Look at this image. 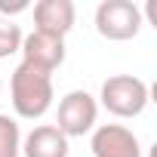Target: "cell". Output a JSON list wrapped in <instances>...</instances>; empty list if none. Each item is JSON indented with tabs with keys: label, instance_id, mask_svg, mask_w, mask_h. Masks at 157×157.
Listing matches in <instances>:
<instances>
[{
	"label": "cell",
	"instance_id": "1",
	"mask_svg": "<svg viewBox=\"0 0 157 157\" xmlns=\"http://www.w3.org/2000/svg\"><path fill=\"white\" fill-rule=\"evenodd\" d=\"M56 90H52V71L37 68L31 62H19V68L10 77V102L13 111L22 120H40L52 108Z\"/></svg>",
	"mask_w": 157,
	"mask_h": 157
},
{
	"label": "cell",
	"instance_id": "2",
	"mask_svg": "<svg viewBox=\"0 0 157 157\" xmlns=\"http://www.w3.org/2000/svg\"><path fill=\"white\" fill-rule=\"evenodd\" d=\"M99 102L114 117H139L148 105V83L136 74H114L102 83Z\"/></svg>",
	"mask_w": 157,
	"mask_h": 157
},
{
	"label": "cell",
	"instance_id": "3",
	"mask_svg": "<svg viewBox=\"0 0 157 157\" xmlns=\"http://www.w3.org/2000/svg\"><path fill=\"white\" fill-rule=\"evenodd\" d=\"M96 117H99L96 96H90L86 90H71L68 96H62L59 114H56L52 126L65 139H80V136H86V132L96 129Z\"/></svg>",
	"mask_w": 157,
	"mask_h": 157
},
{
	"label": "cell",
	"instance_id": "4",
	"mask_svg": "<svg viewBox=\"0 0 157 157\" xmlns=\"http://www.w3.org/2000/svg\"><path fill=\"white\" fill-rule=\"evenodd\" d=\"M145 19L132 0H102L96 6V31L105 40H132Z\"/></svg>",
	"mask_w": 157,
	"mask_h": 157
},
{
	"label": "cell",
	"instance_id": "5",
	"mask_svg": "<svg viewBox=\"0 0 157 157\" xmlns=\"http://www.w3.org/2000/svg\"><path fill=\"white\" fill-rule=\"evenodd\" d=\"M93 157H142L139 136L123 123H102L93 129L90 139Z\"/></svg>",
	"mask_w": 157,
	"mask_h": 157
},
{
	"label": "cell",
	"instance_id": "6",
	"mask_svg": "<svg viewBox=\"0 0 157 157\" xmlns=\"http://www.w3.org/2000/svg\"><path fill=\"white\" fill-rule=\"evenodd\" d=\"M77 10L71 0H37L34 3V31L40 34H52V37H68V31L74 28Z\"/></svg>",
	"mask_w": 157,
	"mask_h": 157
},
{
	"label": "cell",
	"instance_id": "7",
	"mask_svg": "<svg viewBox=\"0 0 157 157\" xmlns=\"http://www.w3.org/2000/svg\"><path fill=\"white\" fill-rule=\"evenodd\" d=\"M22 62H31L37 68H46V71H56L62 62H65V40L62 37H52V34H40V31H31L22 37Z\"/></svg>",
	"mask_w": 157,
	"mask_h": 157
},
{
	"label": "cell",
	"instance_id": "8",
	"mask_svg": "<svg viewBox=\"0 0 157 157\" xmlns=\"http://www.w3.org/2000/svg\"><path fill=\"white\" fill-rule=\"evenodd\" d=\"M68 151H71L68 139L52 123H40L22 139V154L25 157H68Z\"/></svg>",
	"mask_w": 157,
	"mask_h": 157
},
{
	"label": "cell",
	"instance_id": "9",
	"mask_svg": "<svg viewBox=\"0 0 157 157\" xmlns=\"http://www.w3.org/2000/svg\"><path fill=\"white\" fill-rule=\"evenodd\" d=\"M22 154V129L16 117L0 114V157H19Z\"/></svg>",
	"mask_w": 157,
	"mask_h": 157
},
{
	"label": "cell",
	"instance_id": "10",
	"mask_svg": "<svg viewBox=\"0 0 157 157\" xmlns=\"http://www.w3.org/2000/svg\"><path fill=\"white\" fill-rule=\"evenodd\" d=\"M22 28L10 19H0V59H10L13 52L22 49Z\"/></svg>",
	"mask_w": 157,
	"mask_h": 157
},
{
	"label": "cell",
	"instance_id": "11",
	"mask_svg": "<svg viewBox=\"0 0 157 157\" xmlns=\"http://www.w3.org/2000/svg\"><path fill=\"white\" fill-rule=\"evenodd\" d=\"M31 3L28 0H16V3H10V0H0V13L3 16H16V13H25Z\"/></svg>",
	"mask_w": 157,
	"mask_h": 157
},
{
	"label": "cell",
	"instance_id": "12",
	"mask_svg": "<svg viewBox=\"0 0 157 157\" xmlns=\"http://www.w3.org/2000/svg\"><path fill=\"white\" fill-rule=\"evenodd\" d=\"M0 93H3V77H0Z\"/></svg>",
	"mask_w": 157,
	"mask_h": 157
}]
</instances>
